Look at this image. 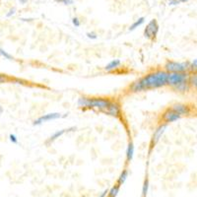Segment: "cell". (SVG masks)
Here are the masks:
<instances>
[{"mask_svg":"<svg viewBox=\"0 0 197 197\" xmlns=\"http://www.w3.org/2000/svg\"><path fill=\"white\" fill-rule=\"evenodd\" d=\"M56 2H59V3H62L64 5H71L73 4V0H55Z\"/></svg>","mask_w":197,"mask_h":197,"instance_id":"cell-19","label":"cell"},{"mask_svg":"<svg viewBox=\"0 0 197 197\" xmlns=\"http://www.w3.org/2000/svg\"><path fill=\"white\" fill-rule=\"evenodd\" d=\"M144 23V18L142 17V18H140L139 20H137L135 23H133V24L130 26V28H129V31H133V30H135L136 28H138L139 26H141L142 24Z\"/></svg>","mask_w":197,"mask_h":197,"instance_id":"cell-13","label":"cell"},{"mask_svg":"<svg viewBox=\"0 0 197 197\" xmlns=\"http://www.w3.org/2000/svg\"><path fill=\"white\" fill-rule=\"evenodd\" d=\"M19 1L22 3V4H26L28 2V0H19Z\"/></svg>","mask_w":197,"mask_h":197,"instance_id":"cell-28","label":"cell"},{"mask_svg":"<svg viewBox=\"0 0 197 197\" xmlns=\"http://www.w3.org/2000/svg\"><path fill=\"white\" fill-rule=\"evenodd\" d=\"M72 23H73V25H74L75 27H79V26H80V21L78 20V18H74V19L72 20Z\"/></svg>","mask_w":197,"mask_h":197,"instance_id":"cell-22","label":"cell"},{"mask_svg":"<svg viewBox=\"0 0 197 197\" xmlns=\"http://www.w3.org/2000/svg\"><path fill=\"white\" fill-rule=\"evenodd\" d=\"M3 80H5V79H4V77L2 76V75H0V83H1Z\"/></svg>","mask_w":197,"mask_h":197,"instance_id":"cell-29","label":"cell"},{"mask_svg":"<svg viewBox=\"0 0 197 197\" xmlns=\"http://www.w3.org/2000/svg\"><path fill=\"white\" fill-rule=\"evenodd\" d=\"M107 193H108V190H105V191H103V192L100 196H98V197H106Z\"/></svg>","mask_w":197,"mask_h":197,"instance_id":"cell-27","label":"cell"},{"mask_svg":"<svg viewBox=\"0 0 197 197\" xmlns=\"http://www.w3.org/2000/svg\"><path fill=\"white\" fill-rule=\"evenodd\" d=\"M186 79H187V74L186 73L172 72V73L167 74V83L175 86L176 88L179 91H185V90L188 89V87L186 85Z\"/></svg>","mask_w":197,"mask_h":197,"instance_id":"cell-2","label":"cell"},{"mask_svg":"<svg viewBox=\"0 0 197 197\" xmlns=\"http://www.w3.org/2000/svg\"><path fill=\"white\" fill-rule=\"evenodd\" d=\"M15 11H16V9H15V8H13V9H11V10H10V12H9V13L7 14V17H10L11 15H13V14L15 13Z\"/></svg>","mask_w":197,"mask_h":197,"instance_id":"cell-24","label":"cell"},{"mask_svg":"<svg viewBox=\"0 0 197 197\" xmlns=\"http://www.w3.org/2000/svg\"><path fill=\"white\" fill-rule=\"evenodd\" d=\"M107 112L111 115H117L119 112V108H118L117 105H115V103H111L109 107L108 108Z\"/></svg>","mask_w":197,"mask_h":197,"instance_id":"cell-9","label":"cell"},{"mask_svg":"<svg viewBox=\"0 0 197 197\" xmlns=\"http://www.w3.org/2000/svg\"><path fill=\"white\" fill-rule=\"evenodd\" d=\"M172 111L176 112V113H178L179 115L181 114H188L189 113V109L186 106L181 105V103H177V105H175L172 108Z\"/></svg>","mask_w":197,"mask_h":197,"instance_id":"cell-8","label":"cell"},{"mask_svg":"<svg viewBox=\"0 0 197 197\" xmlns=\"http://www.w3.org/2000/svg\"><path fill=\"white\" fill-rule=\"evenodd\" d=\"M112 103H109L103 98H79L78 105L81 107H89V108H98L102 109H108Z\"/></svg>","mask_w":197,"mask_h":197,"instance_id":"cell-3","label":"cell"},{"mask_svg":"<svg viewBox=\"0 0 197 197\" xmlns=\"http://www.w3.org/2000/svg\"><path fill=\"white\" fill-rule=\"evenodd\" d=\"M0 54H1V55H3L4 57H5V58H7V59H13V57L12 56H11L10 54H8L7 53H6V51H5L4 49H2L1 48H0Z\"/></svg>","mask_w":197,"mask_h":197,"instance_id":"cell-18","label":"cell"},{"mask_svg":"<svg viewBox=\"0 0 197 197\" xmlns=\"http://www.w3.org/2000/svg\"><path fill=\"white\" fill-rule=\"evenodd\" d=\"M133 152H134V146H133L132 143H130V144L128 145V148H127V159H128L129 161L132 160Z\"/></svg>","mask_w":197,"mask_h":197,"instance_id":"cell-14","label":"cell"},{"mask_svg":"<svg viewBox=\"0 0 197 197\" xmlns=\"http://www.w3.org/2000/svg\"><path fill=\"white\" fill-rule=\"evenodd\" d=\"M191 83H192L194 86H196V76H195V75L192 78H191Z\"/></svg>","mask_w":197,"mask_h":197,"instance_id":"cell-25","label":"cell"},{"mask_svg":"<svg viewBox=\"0 0 197 197\" xmlns=\"http://www.w3.org/2000/svg\"><path fill=\"white\" fill-rule=\"evenodd\" d=\"M3 112V108H2V107L0 106V113H2Z\"/></svg>","mask_w":197,"mask_h":197,"instance_id":"cell-30","label":"cell"},{"mask_svg":"<svg viewBox=\"0 0 197 197\" xmlns=\"http://www.w3.org/2000/svg\"><path fill=\"white\" fill-rule=\"evenodd\" d=\"M181 118V115L178 113H176L173 111H167L165 114H164V119L167 121V122H172V121H176L177 119Z\"/></svg>","mask_w":197,"mask_h":197,"instance_id":"cell-7","label":"cell"},{"mask_svg":"<svg viewBox=\"0 0 197 197\" xmlns=\"http://www.w3.org/2000/svg\"><path fill=\"white\" fill-rule=\"evenodd\" d=\"M158 31H159V26L157 24V21L152 20L147 25L146 29H145L144 34H145V37L148 38V39H153V38L156 37V34H157Z\"/></svg>","mask_w":197,"mask_h":197,"instance_id":"cell-4","label":"cell"},{"mask_svg":"<svg viewBox=\"0 0 197 197\" xmlns=\"http://www.w3.org/2000/svg\"><path fill=\"white\" fill-rule=\"evenodd\" d=\"M196 63H197V60L194 59L193 62H192V64H191V68H192V69H195V68H196Z\"/></svg>","mask_w":197,"mask_h":197,"instance_id":"cell-26","label":"cell"},{"mask_svg":"<svg viewBox=\"0 0 197 197\" xmlns=\"http://www.w3.org/2000/svg\"><path fill=\"white\" fill-rule=\"evenodd\" d=\"M59 117H61V114L60 113H57V112L45 114V115H44V117H40L39 118H38L37 120H34V125H39L40 123L44 122V121L53 120V119H56V118H59Z\"/></svg>","mask_w":197,"mask_h":197,"instance_id":"cell-6","label":"cell"},{"mask_svg":"<svg viewBox=\"0 0 197 197\" xmlns=\"http://www.w3.org/2000/svg\"><path fill=\"white\" fill-rule=\"evenodd\" d=\"M188 0H170V5H177L181 2H186Z\"/></svg>","mask_w":197,"mask_h":197,"instance_id":"cell-20","label":"cell"},{"mask_svg":"<svg viewBox=\"0 0 197 197\" xmlns=\"http://www.w3.org/2000/svg\"><path fill=\"white\" fill-rule=\"evenodd\" d=\"M119 64H120V60H119V59L112 60V62H109L108 64L106 66V70H107V71H111V70H112V69L117 68Z\"/></svg>","mask_w":197,"mask_h":197,"instance_id":"cell-11","label":"cell"},{"mask_svg":"<svg viewBox=\"0 0 197 197\" xmlns=\"http://www.w3.org/2000/svg\"><path fill=\"white\" fill-rule=\"evenodd\" d=\"M10 141L13 142V143H17V142H18V140H17L16 136H15V135H12V134L10 135Z\"/></svg>","mask_w":197,"mask_h":197,"instance_id":"cell-23","label":"cell"},{"mask_svg":"<svg viewBox=\"0 0 197 197\" xmlns=\"http://www.w3.org/2000/svg\"><path fill=\"white\" fill-rule=\"evenodd\" d=\"M118 191H119V186H113L111 189V191H109V192H108V197H115V196L117 195Z\"/></svg>","mask_w":197,"mask_h":197,"instance_id":"cell-15","label":"cell"},{"mask_svg":"<svg viewBox=\"0 0 197 197\" xmlns=\"http://www.w3.org/2000/svg\"><path fill=\"white\" fill-rule=\"evenodd\" d=\"M167 73L164 71H158L156 73L149 74L148 76L144 77L140 81L136 82L133 85V91H141L146 88H158L167 84Z\"/></svg>","mask_w":197,"mask_h":197,"instance_id":"cell-1","label":"cell"},{"mask_svg":"<svg viewBox=\"0 0 197 197\" xmlns=\"http://www.w3.org/2000/svg\"><path fill=\"white\" fill-rule=\"evenodd\" d=\"M148 187H149V182H148V181L146 179V181H145L144 185H143V190H142V194H143L144 197H146V195L148 193Z\"/></svg>","mask_w":197,"mask_h":197,"instance_id":"cell-17","label":"cell"},{"mask_svg":"<svg viewBox=\"0 0 197 197\" xmlns=\"http://www.w3.org/2000/svg\"><path fill=\"white\" fill-rule=\"evenodd\" d=\"M127 176H128V172H127V171H123L122 173L120 175L119 179H118V183H119V184L124 183V181H126V178H127Z\"/></svg>","mask_w":197,"mask_h":197,"instance_id":"cell-16","label":"cell"},{"mask_svg":"<svg viewBox=\"0 0 197 197\" xmlns=\"http://www.w3.org/2000/svg\"><path fill=\"white\" fill-rule=\"evenodd\" d=\"M166 68L169 71H172V72L181 73V72L186 70L187 64H185V63H177V62H169L166 65Z\"/></svg>","mask_w":197,"mask_h":197,"instance_id":"cell-5","label":"cell"},{"mask_svg":"<svg viewBox=\"0 0 197 197\" xmlns=\"http://www.w3.org/2000/svg\"><path fill=\"white\" fill-rule=\"evenodd\" d=\"M166 125H163V126H161L160 128L158 129V130H156V132H155V134H154V138H155V141H158L159 140V138L161 137V135L163 134L164 133V131H165V129H166Z\"/></svg>","mask_w":197,"mask_h":197,"instance_id":"cell-12","label":"cell"},{"mask_svg":"<svg viewBox=\"0 0 197 197\" xmlns=\"http://www.w3.org/2000/svg\"><path fill=\"white\" fill-rule=\"evenodd\" d=\"M75 128L74 127H71L70 129H63V130H60V131H57V132H55L54 134H53L50 136V138H49V141H53V140H55L56 138H59L60 136H62L63 134H64V133L66 132V131H69V130H74Z\"/></svg>","mask_w":197,"mask_h":197,"instance_id":"cell-10","label":"cell"},{"mask_svg":"<svg viewBox=\"0 0 197 197\" xmlns=\"http://www.w3.org/2000/svg\"><path fill=\"white\" fill-rule=\"evenodd\" d=\"M87 36H88L89 39H96L98 38L95 33H87Z\"/></svg>","mask_w":197,"mask_h":197,"instance_id":"cell-21","label":"cell"}]
</instances>
